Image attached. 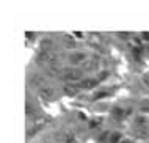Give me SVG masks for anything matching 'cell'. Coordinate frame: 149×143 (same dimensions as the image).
I'll return each instance as SVG.
<instances>
[{
    "instance_id": "cell-6",
    "label": "cell",
    "mask_w": 149,
    "mask_h": 143,
    "mask_svg": "<svg viewBox=\"0 0 149 143\" xmlns=\"http://www.w3.org/2000/svg\"><path fill=\"white\" fill-rule=\"evenodd\" d=\"M97 83H99V79H97V77H90V79H85L83 82H80L79 87H80V90H90V88H93V87H96Z\"/></svg>"
},
{
    "instance_id": "cell-9",
    "label": "cell",
    "mask_w": 149,
    "mask_h": 143,
    "mask_svg": "<svg viewBox=\"0 0 149 143\" xmlns=\"http://www.w3.org/2000/svg\"><path fill=\"white\" fill-rule=\"evenodd\" d=\"M88 41H90V44H100L102 43V36L99 33H90L88 35Z\"/></svg>"
},
{
    "instance_id": "cell-7",
    "label": "cell",
    "mask_w": 149,
    "mask_h": 143,
    "mask_svg": "<svg viewBox=\"0 0 149 143\" xmlns=\"http://www.w3.org/2000/svg\"><path fill=\"white\" fill-rule=\"evenodd\" d=\"M63 91L66 93L68 96H75L80 91V87H79V83H66L63 87Z\"/></svg>"
},
{
    "instance_id": "cell-10",
    "label": "cell",
    "mask_w": 149,
    "mask_h": 143,
    "mask_svg": "<svg viewBox=\"0 0 149 143\" xmlns=\"http://www.w3.org/2000/svg\"><path fill=\"white\" fill-rule=\"evenodd\" d=\"M63 39H64V43H66V44H64L66 47H75V46H77V44H75V41L72 39L71 36H64Z\"/></svg>"
},
{
    "instance_id": "cell-12",
    "label": "cell",
    "mask_w": 149,
    "mask_h": 143,
    "mask_svg": "<svg viewBox=\"0 0 149 143\" xmlns=\"http://www.w3.org/2000/svg\"><path fill=\"white\" fill-rule=\"evenodd\" d=\"M141 80H143V83L146 85V87H149V72H148V74H144V76L141 77Z\"/></svg>"
},
{
    "instance_id": "cell-4",
    "label": "cell",
    "mask_w": 149,
    "mask_h": 143,
    "mask_svg": "<svg viewBox=\"0 0 149 143\" xmlns=\"http://www.w3.org/2000/svg\"><path fill=\"white\" fill-rule=\"evenodd\" d=\"M49 123V120L47 118H44V116H39V118H36V120H33V128H31L29 130V135H31V134H36V130H39V129H42L44 126Z\"/></svg>"
},
{
    "instance_id": "cell-13",
    "label": "cell",
    "mask_w": 149,
    "mask_h": 143,
    "mask_svg": "<svg viewBox=\"0 0 149 143\" xmlns=\"http://www.w3.org/2000/svg\"><path fill=\"white\" fill-rule=\"evenodd\" d=\"M104 96H107V91H99L97 95L94 96V99H99V97H104Z\"/></svg>"
},
{
    "instance_id": "cell-1",
    "label": "cell",
    "mask_w": 149,
    "mask_h": 143,
    "mask_svg": "<svg viewBox=\"0 0 149 143\" xmlns=\"http://www.w3.org/2000/svg\"><path fill=\"white\" fill-rule=\"evenodd\" d=\"M83 77V71L79 68H68L61 72V79L66 80L68 83H75Z\"/></svg>"
},
{
    "instance_id": "cell-11",
    "label": "cell",
    "mask_w": 149,
    "mask_h": 143,
    "mask_svg": "<svg viewBox=\"0 0 149 143\" xmlns=\"http://www.w3.org/2000/svg\"><path fill=\"white\" fill-rule=\"evenodd\" d=\"M119 140H121V134H113V135L110 137V142L111 143H121Z\"/></svg>"
},
{
    "instance_id": "cell-14",
    "label": "cell",
    "mask_w": 149,
    "mask_h": 143,
    "mask_svg": "<svg viewBox=\"0 0 149 143\" xmlns=\"http://www.w3.org/2000/svg\"><path fill=\"white\" fill-rule=\"evenodd\" d=\"M121 143H130V142H127V140H126V142H121Z\"/></svg>"
},
{
    "instance_id": "cell-5",
    "label": "cell",
    "mask_w": 149,
    "mask_h": 143,
    "mask_svg": "<svg viewBox=\"0 0 149 143\" xmlns=\"http://www.w3.org/2000/svg\"><path fill=\"white\" fill-rule=\"evenodd\" d=\"M69 61L74 64H85L86 63V54H83V52H74V54H71L69 57Z\"/></svg>"
},
{
    "instance_id": "cell-2",
    "label": "cell",
    "mask_w": 149,
    "mask_h": 143,
    "mask_svg": "<svg viewBox=\"0 0 149 143\" xmlns=\"http://www.w3.org/2000/svg\"><path fill=\"white\" fill-rule=\"evenodd\" d=\"M38 63L39 64H44V66H49V68H52V66H55L57 64V54L55 52H50V50H42L41 54L38 55Z\"/></svg>"
},
{
    "instance_id": "cell-3",
    "label": "cell",
    "mask_w": 149,
    "mask_h": 143,
    "mask_svg": "<svg viewBox=\"0 0 149 143\" xmlns=\"http://www.w3.org/2000/svg\"><path fill=\"white\" fill-rule=\"evenodd\" d=\"M75 138V132L71 129H63V130H58L57 134L54 135V140L55 143H72Z\"/></svg>"
},
{
    "instance_id": "cell-8",
    "label": "cell",
    "mask_w": 149,
    "mask_h": 143,
    "mask_svg": "<svg viewBox=\"0 0 149 143\" xmlns=\"http://www.w3.org/2000/svg\"><path fill=\"white\" fill-rule=\"evenodd\" d=\"M39 95H41L44 99H54L55 96V90L54 88H41V91H39Z\"/></svg>"
}]
</instances>
